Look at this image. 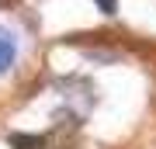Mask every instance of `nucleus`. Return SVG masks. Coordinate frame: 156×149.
<instances>
[{"mask_svg":"<svg viewBox=\"0 0 156 149\" xmlns=\"http://www.w3.org/2000/svg\"><path fill=\"white\" fill-rule=\"evenodd\" d=\"M62 149H66V146H62Z\"/></svg>","mask_w":156,"mask_h":149,"instance_id":"nucleus-3","label":"nucleus"},{"mask_svg":"<svg viewBox=\"0 0 156 149\" xmlns=\"http://www.w3.org/2000/svg\"><path fill=\"white\" fill-rule=\"evenodd\" d=\"M14 55H17V49H14V38L0 35V73H7V69L14 66Z\"/></svg>","mask_w":156,"mask_h":149,"instance_id":"nucleus-1","label":"nucleus"},{"mask_svg":"<svg viewBox=\"0 0 156 149\" xmlns=\"http://www.w3.org/2000/svg\"><path fill=\"white\" fill-rule=\"evenodd\" d=\"M94 4L101 7V14H115L118 11V0H94Z\"/></svg>","mask_w":156,"mask_h":149,"instance_id":"nucleus-2","label":"nucleus"}]
</instances>
